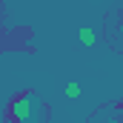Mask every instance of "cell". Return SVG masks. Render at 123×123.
<instances>
[{
	"label": "cell",
	"mask_w": 123,
	"mask_h": 123,
	"mask_svg": "<svg viewBox=\"0 0 123 123\" xmlns=\"http://www.w3.org/2000/svg\"><path fill=\"white\" fill-rule=\"evenodd\" d=\"M117 37L123 40V17H120V23H117Z\"/></svg>",
	"instance_id": "cell-4"
},
{
	"label": "cell",
	"mask_w": 123,
	"mask_h": 123,
	"mask_svg": "<svg viewBox=\"0 0 123 123\" xmlns=\"http://www.w3.org/2000/svg\"><path fill=\"white\" fill-rule=\"evenodd\" d=\"M77 40H80V46H86V49H89V46H94V40H97V37H94V31L89 29V26H80V29H77Z\"/></svg>",
	"instance_id": "cell-2"
},
{
	"label": "cell",
	"mask_w": 123,
	"mask_h": 123,
	"mask_svg": "<svg viewBox=\"0 0 123 123\" xmlns=\"http://www.w3.org/2000/svg\"><path fill=\"white\" fill-rule=\"evenodd\" d=\"M43 115V100L37 92H20L9 100L6 117L9 123H37Z\"/></svg>",
	"instance_id": "cell-1"
},
{
	"label": "cell",
	"mask_w": 123,
	"mask_h": 123,
	"mask_svg": "<svg viewBox=\"0 0 123 123\" xmlns=\"http://www.w3.org/2000/svg\"><path fill=\"white\" fill-rule=\"evenodd\" d=\"M63 92H66V97H69V100H77V97L83 94V86H80L77 80H72V83H66V89H63Z\"/></svg>",
	"instance_id": "cell-3"
}]
</instances>
